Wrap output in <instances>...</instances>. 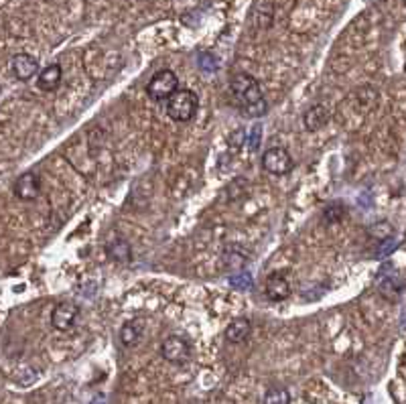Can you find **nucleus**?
<instances>
[{
  "label": "nucleus",
  "instance_id": "21",
  "mask_svg": "<svg viewBox=\"0 0 406 404\" xmlns=\"http://www.w3.org/2000/svg\"><path fill=\"white\" fill-rule=\"evenodd\" d=\"M396 246H398V242L390 236V238H386V240H382V242H380V246H378V250H376V256H378V258L388 256Z\"/></svg>",
  "mask_w": 406,
  "mask_h": 404
},
{
  "label": "nucleus",
  "instance_id": "3",
  "mask_svg": "<svg viewBox=\"0 0 406 404\" xmlns=\"http://www.w3.org/2000/svg\"><path fill=\"white\" fill-rule=\"evenodd\" d=\"M177 90H179V80H177V76L171 69H163V71L155 74L150 78V82L146 84V93L155 102L169 100Z\"/></svg>",
  "mask_w": 406,
  "mask_h": 404
},
{
  "label": "nucleus",
  "instance_id": "12",
  "mask_svg": "<svg viewBox=\"0 0 406 404\" xmlns=\"http://www.w3.org/2000/svg\"><path fill=\"white\" fill-rule=\"evenodd\" d=\"M250 331H252V323H250V319H246V317H238V319H234L229 325L226 327V341L229 344H242V341H246L248 339V335H250Z\"/></svg>",
  "mask_w": 406,
  "mask_h": 404
},
{
  "label": "nucleus",
  "instance_id": "14",
  "mask_svg": "<svg viewBox=\"0 0 406 404\" xmlns=\"http://www.w3.org/2000/svg\"><path fill=\"white\" fill-rule=\"evenodd\" d=\"M61 76H63L61 65L59 63H51V65H47L45 69L39 74L37 84H39V88L43 91L57 90V86L61 84Z\"/></svg>",
  "mask_w": 406,
  "mask_h": 404
},
{
  "label": "nucleus",
  "instance_id": "22",
  "mask_svg": "<svg viewBox=\"0 0 406 404\" xmlns=\"http://www.w3.org/2000/svg\"><path fill=\"white\" fill-rule=\"evenodd\" d=\"M229 282L234 284V289H248L252 284V276L248 272H242V274H234L229 278Z\"/></svg>",
  "mask_w": 406,
  "mask_h": 404
},
{
  "label": "nucleus",
  "instance_id": "19",
  "mask_svg": "<svg viewBox=\"0 0 406 404\" xmlns=\"http://www.w3.org/2000/svg\"><path fill=\"white\" fill-rule=\"evenodd\" d=\"M370 234L382 242V240H386V238H390L394 234V227L388 224V222H378V224H374L370 227Z\"/></svg>",
  "mask_w": 406,
  "mask_h": 404
},
{
  "label": "nucleus",
  "instance_id": "5",
  "mask_svg": "<svg viewBox=\"0 0 406 404\" xmlns=\"http://www.w3.org/2000/svg\"><path fill=\"white\" fill-rule=\"evenodd\" d=\"M262 167H264L267 173L276 175V177H282V175H289L293 171L295 163H293V157L289 155L286 148H282V146H271L269 150H264Z\"/></svg>",
  "mask_w": 406,
  "mask_h": 404
},
{
  "label": "nucleus",
  "instance_id": "23",
  "mask_svg": "<svg viewBox=\"0 0 406 404\" xmlns=\"http://www.w3.org/2000/svg\"><path fill=\"white\" fill-rule=\"evenodd\" d=\"M102 403H104V399H102V396H98V399H93L90 404H102Z\"/></svg>",
  "mask_w": 406,
  "mask_h": 404
},
{
  "label": "nucleus",
  "instance_id": "1",
  "mask_svg": "<svg viewBox=\"0 0 406 404\" xmlns=\"http://www.w3.org/2000/svg\"><path fill=\"white\" fill-rule=\"evenodd\" d=\"M229 90L240 104L244 116H262L267 112V102L258 80L250 74H236L229 82Z\"/></svg>",
  "mask_w": 406,
  "mask_h": 404
},
{
  "label": "nucleus",
  "instance_id": "4",
  "mask_svg": "<svg viewBox=\"0 0 406 404\" xmlns=\"http://www.w3.org/2000/svg\"><path fill=\"white\" fill-rule=\"evenodd\" d=\"M191 352H193V348H191L189 339L183 335H169L161 344V356L175 366L187 363L191 359Z\"/></svg>",
  "mask_w": 406,
  "mask_h": 404
},
{
  "label": "nucleus",
  "instance_id": "17",
  "mask_svg": "<svg viewBox=\"0 0 406 404\" xmlns=\"http://www.w3.org/2000/svg\"><path fill=\"white\" fill-rule=\"evenodd\" d=\"M262 404H291V394L286 388H271L267 390Z\"/></svg>",
  "mask_w": 406,
  "mask_h": 404
},
{
  "label": "nucleus",
  "instance_id": "10",
  "mask_svg": "<svg viewBox=\"0 0 406 404\" xmlns=\"http://www.w3.org/2000/svg\"><path fill=\"white\" fill-rule=\"evenodd\" d=\"M378 289L384 297L388 299H396L403 291V280L398 278L396 270L392 267H384L378 274Z\"/></svg>",
  "mask_w": 406,
  "mask_h": 404
},
{
  "label": "nucleus",
  "instance_id": "15",
  "mask_svg": "<svg viewBox=\"0 0 406 404\" xmlns=\"http://www.w3.org/2000/svg\"><path fill=\"white\" fill-rule=\"evenodd\" d=\"M106 252H108V256H110L114 262H131V258H133L131 244H128L124 238H114V240H110L108 246H106Z\"/></svg>",
  "mask_w": 406,
  "mask_h": 404
},
{
  "label": "nucleus",
  "instance_id": "18",
  "mask_svg": "<svg viewBox=\"0 0 406 404\" xmlns=\"http://www.w3.org/2000/svg\"><path fill=\"white\" fill-rule=\"evenodd\" d=\"M260 140H262V126L260 124H254L248 131V135H246V146H248V150L250 153L258 150L260 148Z\"/></svg>",
  "mask_w": 406,
  "mask_h": 404
},
{
  "label": "nucleus",
  "instance_id": "2",
  "mask_svg": "<svg viewBox=\"0 0 406 404\" xmlns=\"http://www.w3.org/2000/svg\"><path fill=\"white\" fill-rule=\"evenodd\" d=\"M199 108V100L191 90H177L167 100V114L175 122H189Z\"/></svg>",
  "mask_w": 406,
  "mask_h": 404
},
{
  "label": "nucleus",
  "instance_id": "7",
  "mask_svg": "<svg viewBox=\"0 0 406 404\" xmlns=\"http://www.w3.org/2000/svg\"><path fill=\"white\" fill-rule=\"evenodd\" d=\"M10 69L19 82H29L33 76L39 74V59L29 53H16L10 61Z\"/></svg>",
  "mask_w": 406,
  "mask_h": 404
},
{
  "label": "nucleus",
  "instance_id": "20",
  "mask_svg": "<svg viewBox=\"0 0 406 404\" xmlns=\"http://www.w3.org/2000/svg\"><path fill=\"white\" fill-rule=\"evenodd\" d=\"M199 67L205 71V74H212L218 69V59L212 55V53H201L199 55Z\"/></svg>",
  "mask_w": 406,
  "mask_h": 404
},
{
  "label": "nucleus",
  "instance_id": "11",
  "mask_svg": "<svg viewBox=\"0 0 406 404\" xmlns=\"http://www.w3.org/2000/svg\"><path fill=\"white\" fill-rule=\"evenodd\" d=\"M329 108L323 106V104H315L311 106L305 116H303V124H305V131L309 133H315V131H321L327 122H329Z\"/></svg>",
  "mask_w": 406,
  "mask_h": 404
},
{
  "label": "nucleus",
  "instance_id": "6",
  "mask_svg": "<svg viewBox=\"0 0 406 404\" xmlns=\"http://www.w3.org/2000/svg\"><path fill=\"white\" fill-rule=\"evenodd\" d=\"M80 319V305L78 303H57L51 313V325L57 331H69Z\"/></svg>",
  "mask_w": 406,
  "mask_h": 404
},
{
  "label": "nucleus",
  "instance_id": "13",
  "mask_svg": "<svg viewBox=\"0 0 406 404\" xmlns=\"http://www.w3.org/2000/svg\"><path fill=\"white\" fill-rule=\"evenodd\" d=\"M144 333V321L142 319H128L122 327H120V341L124 348H135L140 341Z\"/></svg>",
  "mask_w": 406,
  "mask_h": 404
},
{
  "label": "nucleus",
  "instance_id": "24",
  "mask_svg": "<svg viewBox=\"0 0 406 404\" xmlns=\"http://www.w3.org/2000/svg\"><path fill=\"white\" fill-rule=\"evenodd\" d=\"M405 4H406V0H405Z\"/></svg>",
  "mask_w": 406,
  "mask_h": 404
},
{
  "label": "nucleus",
  "instance_id": "9",
  "mask_svg": "<svg viewBox=\"0 0 406 404\" xmlns=\"http://www.w3.org/2000/svg\"><path fill=\"white\" fill-rule=\"evenodd\" d=\"M264 291H267V297H269L271 301L280 303V301H286V299L291 297V282L286 280L284 274H280V272H271L269 278H267Z\"/></svg>",
  "mask_w": 406,
  "mask_h": 404
},
{
  "label": "nucleus",
  "instance_id": "8",
  "mask_svg": "<svg viewBox=\"0 0 406 404\" xmlns=\"http://www.w3.org/2000/svg\"><path fill=\"white\" fill-rule=\"evenodd\" d=\"M14 195L23 201H33L39 197L41 193V179L37 173L29 171V173H23L19 179L14 181Z\"/></svg>",
  "mask_w": 406,
  "mask_h": 404
},
{
  "label": "nucleus",
  "instance_id": "16",
  "mask_svg": "<svg viewBox=\"0 0 406 404\" xmlns=\"http://www.w3.org/2000/svg\"><path fill=\"white\" fill-rule=\"evenodd\" d=\"M346 212H348V210H346V205H343L341 201H333V203H327V205H325L321 218H323L325 224H339V222L343 220Z\"/></svg>",
  "mask_w": 406,
  "mask_h": 404
}]
</instances>
